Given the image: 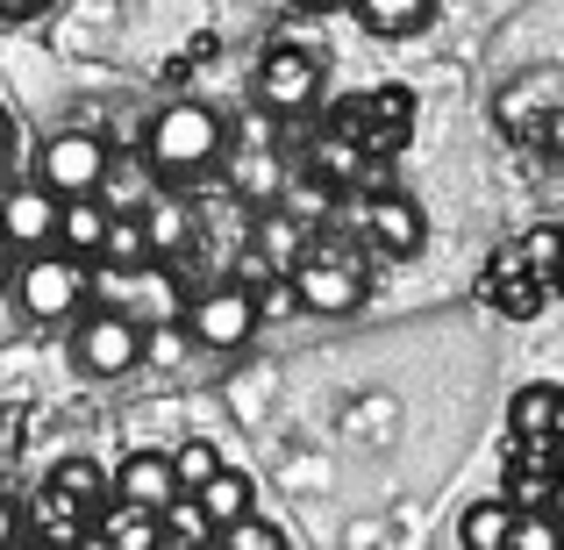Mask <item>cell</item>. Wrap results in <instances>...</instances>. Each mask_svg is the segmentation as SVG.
I'll return each instance as SVG.
<instances>
[{"label":"cell","instance_id":"cell-1","mask_svg":"<svg viewBox=\"0 0 564 550\" xmlns=\"http://www.w3.org/2000/svg\"><path fill=\"white\" fill-rule=\"evenodd\" d=\"M221 143H229V129H221V115L200 108V100H172V108L143 129V158H151L158 172H172V180L207 172L221 158Z\"/></svg>","mask_w":564,"mask_h":550},{"label":"cell","instance_id":"cell-2","mask_svg":"<svg viewBox=\"0 0 564 550\" xmlns=\"http://www.w3.org/2000/svg\"><path fill=\"white\" fill-rule=\"evenodd\" d=\"M14 301H22L29 322H72L86 308V265L72 250H36L14 272Z\"/></svg>","mask_w":564,"mask_h":550},{"label":"cell","instance_id":"cell-3","mask_svg":"<svg viewBox=\"0 0 564 550\" xmlns=\"http://www.w3.org/2000/svg\"><path fill=\"white\" fill-rule=\"evenodd\" d=\"M72 365L86 379H129L143 365V330L129 315H79L72 322Z\"/></svg>","mask_w":564,"mask_h":550},{"label":"cell","instance_id":"cell-4","mask_svg":"<svg viewBox=\"0 0 564 550\" xmlns=\"http://www.w3.org/2000/svg\"><path fill=\"white\" fill-rule=\"evenodd\" d=\"M100 172H108V143H100L94 129H57V137L36 151V180L51 186L57 201H72V193H94Z\"/></svg>","mask_w":564,"mask_h":550},{"label":"cell","instance_id":"cell-5","mask_svg":"<svg viewBox=\"0 0 564 550\" xmlns=\"http://www.w3.org/2000/svg\"><path fill=\"white\" fill-rule=\"evenodd\" d=\"M250 330H258V301H250L243 287H215L186 308V336L200 351H243Z\"/></svg>","mask_w":564,"mask_h":550},{"label":"cell","instance_id":"cell-6","mask_svg":"<svg viewBox=\"0 0 564 550\" xmlns=\"http://www.w3.org/2000/svg\"><path fill=\"white\" fill-rule=\"evenodd\" d=\"M0 236H8V250H43L57 244V193L43 180H22L0 193Z\"/></svg>","mask_w":564,"mask_h":550},{"label":"cell","instance_id":"cell-7","mask_svg":"<svg viewBox=\"0 0 564 550\" xmlns=\"http://www.w3.org/2000/svg\"><path fill=\"white\" fill-rule=\"evenodd\" d=\"M258 94L272 100V108H307V100L322 94V65L315 51H301V43H272L258 65Z\"/></svg>","mask_w":564,"mask_h":550},{"label":"cell","instance_id":"cell-8","mask_svg":"<svg viewBox=\"0 0 564 550\" xmlns=\"http://www.w3.org/2000/svg\"><path fill=\"white\" fill-rule=\"evenodd\" d=\"M115 500L165 515L172 500H180V472H172V457H165V451H137V457H122V465H115Z\"/></svg>","mask_w":564,"mask_h":550},{"label":"cell","instance_id":"cell-9","mask_svg":"<svg viewBox=\"0 0 564 550\" xmlns=\"http://www.w3.org/2000/svg\"><path fill=\"white\" fill-rule=\"evenodd\" d=\"M293 293H301V308H315V315H350V308H358V293H365V279L350 272V265L315 258V265H301V272H293Z\"/></svg>","mask_w":564,"mask_h":550},{"label":"cell","instance_id":"cell-10","mask_svg":"<svg viewBox=\"0 0 564 550\" xmlns=\"http://www.w3.org/2000/svg\"><path fill=\"white\" fill-rule=\"evenodd\" d=\"M100 207L108 215H143L151 207V193H158V180H151V158H115L108 151V172H100Z\"/></svg>","mask_w":564,"mask_h":550},{"label":"cell","instance_id":"cell-11","mask_svg":"<svg viewBox=\"0 0 564 550\" xmlns=\"http://www.w3.org/2000/svg\"><path fill=\"white\" fill-rule=\"evenodd\" d=\"M100 236H108V207H100V193H72V201H57V244H65L72 258H100Z\"/></svg>","mask_w":564,"mask_h":550},{"label":"cell","instance_id":"cell-12","mask_svg":"<svg viewBox=\"0 0 564 550\" xmlns=\"http://www.w3.org/2000/svg\"><path fill=\"white\" fill-rule=\"evenodd\" d=\"M100 543H108V550H158V543H165V515L129 508V500H108V508H100Z\"/></svg>","mask_w":564,"mask_h":550},{"label":"cell","instance_id":"cell-13","mask_svg":"<svg viewBox=\"0 0 564 550\" xmlns=\"http://www.w3.org/2000/svg\"><path fill=\"white\" fill-rule=\"evenodd\" d=\"M100 265L108 272H151L158 265V250H151V236H143V215H108V236H100Z\"/></svg>","mask_w":564,"mask_h":550},{"label":"cell","instance_id":"cell-14","mask_svg":"<svg viewBox=\"0 0 564 550\" xmlns=\"http://www.w3.org/2000/svg\"><path fill=\"white\" fill-rule=\"evenodd\" d=\"M372 236H379V250H393V258H414V250H422V207L400 201V193H379L372 201Z\"/></svg>","mask_w":564,"mask_h":550},{"label":"cell","instance_id":"cell-15","mask_svg":"<svg viewBox=\"0 0 564 550\" xmlns=\"http://www.w3.org/2000/svg\"><path fill=\"white\" fill-rule=\"evenodd\" d=\"M193 500H200V515L215 529H229V522H243V515H250V479L236 465H221V472H207V479L193 486Z\"/></svg>","mask_w":564,"mask_h":550},{"label":"cell","instance_id":"cell-16","mask_svg":"<svg viewBox=\"0 0 564 550\" xmlns=\"http://www.w3.org/2000/svg\"><path fill=\"white\" fill-rule=\"evenodd\" d=\"M36 529H43V543H51V550H79V543H86V508H79L72 494H57V486H43Z\"/></svg>","mask_w":564,"mask_h":550},{"label":"cell","instance_id":"cell-17","mask_svg":"<svg viewBox=\"0 0 564 550\" xmlns=\"http://www.w3.org/2000/svg\"><path fill=\"white\" fill-rule=\"evenodd\" d=\"M557 386H522V393H514V443H551L557 436Z\"/></svg>","mask_w":564,"mask_h":550},{"label":"cell","instance_id":"cell-18","mask_svg":"<svg viewBox=\"0 0 564 550\" xmlns=\"http://www.w3.org/2000/svg\"><path fill=\"white\" fill-rule=\"evenodd\" d=\"M479 293H486V308H500L508 322H536L543 315V279H529V272H508V279H479Z\"/></svg>","mask_w":564,"mask_h":550},{"label":"cell","instance_id":"cell-19","mask_svg":"<svg viewBox=\"0 0 564 550\" xmlns=\"http://www.w3.org/2000/svg\"><path fill=\"white\" fill-rule=\"evenodd\" d=\"M508 529H514V500H471L465 522H457V543L465 550H508Z\"/></svg>","mask_w":564,"mask_h":550},{"label":"cell","instance_id":"cell-20","mask_svg":"<svg viewBox=\"0 0 564 550\" xmlns=\"http://www.w3.org/2000/svg\"><path fill=\"white\" fill-rule=\"evenodd\" d=\"M51 486H57V494H72V500H79L86 515H100V508L115 500V479H108V472L94 465V457H65V465L51 472Z\"/></svg>","mask_w":564,"mask_h":550},{"label":"cell","instance_id":"cell-21","mask_svg":"<svg viewBox=\"0 0 564 550\" xmlns=\"http://www.w3.org/2000/svg\"><path fill=\"white\" fill-rule=\"evenodd\" d=\"M350 8H358V22L372 29V36H414L436 0H350Z\"/></svg>","mask_w":564,"mask_h":550},{"label":"cell","instance_id":"cell-22","mask_svg":"<svg viewBox=\"0 0 564 550\" xmlns=\"http://www.w3.org/2000/svg\"><path fill=\"white\" fill-rule=\"evenodd\" d=\"M143 236H151L158 258H165V250H180L186 236H193V215H186L180 193H151V207H143Z\"/></svg>","mask_w":564,"mask_h":550},{"label":"cell","instance_id":"cell-23","mask_svg":"<svg viewBox=\"0 0 564 550\" xmlns=\"http://www.w3.org/2000/svg\"><path fill=\"white\" fill-rule=\"evenodd\" d=\"M508 550H564V522H557V508H514Z\"/></svg>","mask_w":564,"mask_h":550},{"label":"cell","instance_id":"cell-24","mask_svg":"<svg viewBox=\"0 0 564 550\" xmlns=\"http://www.w3.org/2000/svg\"><path fill=\"white\" fill-rule=\"evenodd\" d=\"M172 472H180V494H193L207 472H221V451L215 443H180V451H172Z\"/></svg>","mask_w":564,"mask_h":550},{"label":"cell","instance_id":"cell-25","mask_svg":"<svg viewBox=\"0 0 564 550\" xmlns=\"http://www.w3.org/2000/svg\"><path fill=\"white\" fill-rule=\"evenodd\" d=\"M165 537L207 543V537H215V522H207V515H200V500H193V494H180V500H172V508H165Z\"/></svg>","mask_w":564,"mask_h":550},{"label":"cell","instance_id":"cell-26","mask_svg":"<svg viewBox=\"0 0 564 550\" xmlns=\"http://www.w3.org/2000/svg\"><path fill=\"white\" fill-rule=\"evenodd\" d=\"M221 550H286V537H279L272 522H250V515H243V522L221 529Z\"/></svg>","mask_w":564,"mask_h":550},{"label":"cell","instance_id":"cell-27","mask_svg":"<svg viewBox=\"0 0 564 550\" xmlns=\"http://www.w3.org/2000/svg\"><path fill=\"white\" fill-rule=\"evenodd\" d=\"M143 315H151V322H180V315H186V308H180V287H172L165 272L143 279Z\"/></svg>","mask_w":564,"mask_h":550},{"label":"cell","instance_id":"cell-28","mask_svg":"<svg viewBox=\"0 0 564 550\" xmlns=\"http://www.w3.org/2000/svg\"><path fill=\"white\" fill-rule=\"evenodd\" d=\"M322 172H329V180H358V172H365V158H358V143H350V137H336V143H322Z\"/></svg>","mask_w":564,"mask_h":550},{"label":"cell","instance_id":"cell-29","mask_svg":"<svg viewBox=\"0 0 564 550\" xmlns=\"http://www.w3.org/2000/svg\"><path fill=\"white\" fill-rule=\"evenodd\" d=\"M293 308H301V293H293V287H272V293L258 301V322H264V315L279 322V315H293Z\"/></svg>","mask_w":564,"mask_h":550},{"label":"cell","instance_id":"cell-30","mask_svg":"<svg viewBox=\"0 0 564 550\" xmlns=\"http://www.w3.org/2000/svg\"><path fill=\"white\" fill-rule=\"evenodd\" d=\"M22 543V515H14V500H0V550Z\"/></svg>","mask_w":564,"mask_h":550},{"label":"cell","instance_id":"cell-31","mask_svg":"<svg viewBox=\"0 0 564 550\" xmlns=\"http://www.w3.org/2000/svg\"><path fill=\"white\" fill-rule=\"evenodd\" d=\"M51 8V0H0V14H8V22H29V14H43Z\"/></svg>","mask_w":564,"mask_h":550},{"label":"cell","instance_id":"cell-32","mask_svg":"<svg viewBox=\"0 0 564 550\" xmlns=\"http://www.w3.org/2000/svg\"><path fill=\"white\" fill-rule=\"evenodd\" d=\"M557 451H564V400H557Z\"/></svg>","mask_w":564,"mask_h":550},{"label":"cell","instance_id":"cell-33","mask_svg":"<svg viewBox=\"0 0 564 550\" xmlns=\"http://www.w3.org/2000/svg\"><path fill=\"white\" fill-rule=\"evenodd\" d=\"M0 279H8V236H0Z\"/></svg>","mask_w":564,"mask_h":550},{"label":"cell","instance_id":"cell-34","mask_svg":"<svg viewBox=\"0 0 564 550\" xmlns=\"http://www.w3.org/2000/svg\"><path fill=\"white\" fill-rule=\"evenodd\" d=\"M293 8H329V0H293Z\"/></svg>","mask_w":564,"mask_h":550},{"label":"cell","instance_id":"cell-35","mask_svg":"<svg viewBox=\"0 0 564 550\" xmlns=\"http://www.w3.org/2000/svg\"><path fill=\"white\" fill-rule=\"evenodd\" d=\"M0 151H8V122H0Z\"/></svg>","mask_w":564,"mask_h":550},{"label":"cell","instance_id":"cell-36","mask_svg":"<svg viewBox=\"0 0 564 550\" xmlns=\"http://www.w3.org/2000/svg\"><path fill=\"white\" fill-rule=\"evenodd\" d=\"M551 287H564V265H557V279H551Z\"/></svg>","mask_w":564,"mask_h":550},{"label":"cell","instance_id":"cell-37","mask_svg":"<svg viewBox=\"0 0 564 550\" xmlns=\"http://www.w3.org/2000/svg\"><path fill=\"white\" fill-rule=\"evenodd\" d=\"M557 250H564V222H557Z\"/></svg>","mask_w":564,"mask_h":550}]
</instances>
